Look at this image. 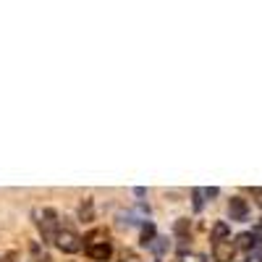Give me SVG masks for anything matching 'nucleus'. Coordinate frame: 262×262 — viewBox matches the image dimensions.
Segmentation results:
<instances>
[{"mask_svg": "<svg viewBox=\"0 0 262 262\" xmlns=\"http://www.w3.org/2000/svg\"><path fill=\"white\" fill-rule=\"evenodd\" d=\"M37 217H39L37 226H39V231H42V238H45V242H55L58 233H60L55 210H42V212H37Z\"/></svg>", "mask_w": 262, "mask_h": 262, "instance_id": "f257e3e1", "label": "nucleus"}, {"mask_svg": "<svg viewBox=\"0 0 262 262\" xmlns=\"http://www.w3.org/2000/svg\"><path fill=\"white\" fill-rule=\"evenodd\" d=\"M55 247L66 254H76L81 249V238L74 233V231H60L58 238H55Z\"/></svg>", "mask_w": 262, "mask_h": 262, "instance_id": "f03ea898", "label": "nucleus"}, {"mask_svg": "<svg viewBox=\"0 0 262 262\" xmlns=\"http://www.w3.org/2000/svg\"><path fill=\"white\" fill-rule=\"evenodd\" d=\"M228 215H231V221H238V223H244L249 221V202L244 200V196H231L228 200Z\"/></svg>", "mask_w": 262, "mask_h": 262, "instance_id": "7ed1b4c3", "label": "nucleus"}, {"mask_svg": "<svg viewBox=\"0 0 262 262\" xmlns=\"http://www.w3.org/2000/svg\"><path fill=\"white\" fill-rule=\"evenodd\" d=\"M236 242H231V238H226V242H217L212 244V259L215 262H233L236 257Z\"/></svg>", "mask_w": 262, "mask_h": 262, "instance_id": "20e7f679", "label": "nucleus"}, {"mask_svg": "<svg viewBox=\"0 0 262 262\" xmlns=\"http://www.w3.org/2000/svg\"><path fill=\"white\" fill-rule=\"evenodd\" d=\"M259 242H262V233H259V231H244V233L236 236V247H238V249H247V252L257 249Z\"/></svg>", "mask_w": 262, "mask_h": 262, "instance_id": "39448f33", "label": "nucleus"}, {"mask_svg": "<svg viewBox=\"0 0 262 262\" xmlns=\"http://www.w3.org/2000/svg\"><path fill=\"white\" fill-rule=\"evenodd\" d=\"M86 254H90L92 259H97V262H105V259H111L113 247H111V242H95V244L86 247Z\"/></svg>", "mask_w": 262, "mask_h": 262, "instance_id": "423d86ee", "label": "nucleus"}, {"mask_svg": "<svg viewBox=\"0 0 262 262\" xmlns=\"http://www.w3.org/2000/svg\"><path fill=\"white\" fill-rule=\"evenodd\" d=\"M210 238H212V244H217V242H226V238H231V226H228L226 221H217V223L212 226V233H210Z\"/></svg>", "mask_w": 262, "mask_h": 262, "instance_id": "0eeeda50", "label": "nucleus"}, {"mask_svg": "<svg viewBox=\"0 0 262 262\" xmlns=\"http://www.w3.org/2000/svg\"><path fill=\"white\" fill-rule=\"evenodd\" d=\"M173 233H176L179 238H189V233H191V221L189 217H179V221L173 223Z\"/></svg>", "mask_w": 262, "mask_h": 262, "instance_id": "6e6552de", "label": "nucleus"}, {"mask_svg": "<svg viewBox=\"0 0 262 262\" xmlns=\"http://www.w3.org/2000/svg\"><path fill=\"white\" fill-rule=\"evenodd\" d=\"M155 238H158L155 226H152V223H144V226H142V244H144V247H149L152 242H155Z\"/></svg>", "mask_w": 262, "mask_h": 262, "instance_id": "1a4fd4ad", "label": "nucleus"}, {"mask_svg": "<svg viewBox=\"0 0 262 262\" xmlns=\"http://www.w3.org/2000/svg\"><path fill=\"white\" fill-rule=\"evenodd\" d=\"M79 215H81V221H86V223L92 221V217H95V210H92V200H84V202H81V207H79Z\"/></svg>", "mask_w": 262, "mask_h": 262, "instance_id": "9d476101", "label": "nucleus"}, {"mask_svg": "<svg viewBox=\"0 0 262 262\" xmlns=\"http://www.w3.org/2000/svg\"><path fill=\"white\" fill-rule=\"evenodd\" d=\"M205 196H207L205 189H191V200H194V210H196V212L205 207Z\"/></svg>", "mask_w": 262, "mask_h": 262, "instance_id": "9b49d317", "label": "nucleus"}, {"mask_svg": "<svg viewBox=\"0 0 262 262\" xmlns=\"http://www.w3.org/2000/svg\"><path fill=\"white\" fill-rule=\"evenodd\" d=\"M147 249H149V252H155V254H163V252L168 249V238L158 236V238H155V242H152V244H149Z\"/></svg>", "mask_w": 262, "mask_h": 262, "instance_id": "f8f14e48", "label": "nucleus"}, {"mask_svg": "<svg viewBox=\"0 0 262 262\" xmlns=\"http://www.w3.org/2000/svg\"><path fill=\"white\" fill-rule=\"evenodd\" d=\"M252 196H254V202L262 207V186H254V189H252Z\"/></svg>", "mask_w": 262, "mask_h": 262, "instance_id": "ddd939ff", "label": "nucleus"}, {"mask_svg": "<svg viewBox=\"0 0 262 262\" xmlns=\"http://www.w3.org/2000/svg\"><path fill=\"white\" fill-rule=\"evenodd\" d=\"M184 262H207V257L205 254H189Z\"/></svg>", "mask_w": 262, "mask_h": 262, "instance_id": "4468645a", "label": "nucleus"}, {"mask_svg": "<svg viewBox=\"0 0 262 262\" xmlns=\"http://www.w3.org/2000/svg\"><path fill=\"white\" fill-rule=\"evenodd\" d=\"M205 194H207V200H210V196H217V189L210 186V189H205Z\"/></svg>", "mask_w": 262, "mask_h": 262, "instance_id": "2eb2a0df", "label": "nucleus"}, {"mask_svg": "<svg viewBox=\"0 0 262 262\" xmlns=\"http://www.w3.org/2000/svg\"><path fill=\"white\" fill-rule=\"evenodd\" d=\"M134 194H137V196H144V194H147V189H142V186H137V189H134Z\"/></svg>", "mask_w": 262, "mask_h": 262, "instance_id": "dca6fc26", "label": "nucleus"}]
</instances>
